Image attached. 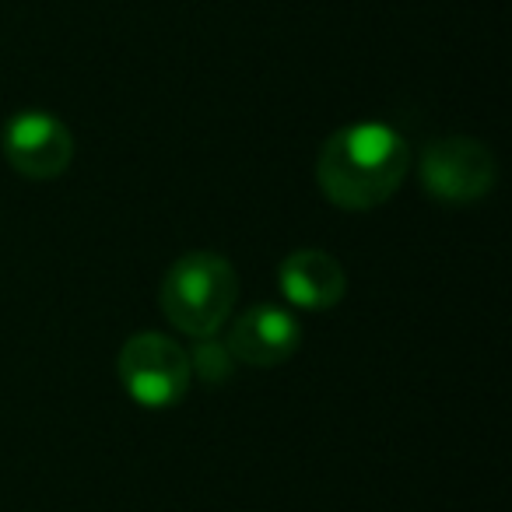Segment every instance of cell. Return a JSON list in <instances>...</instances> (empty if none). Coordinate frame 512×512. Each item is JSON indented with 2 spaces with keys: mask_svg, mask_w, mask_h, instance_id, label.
I'll return each instance as SVG.
<instances>
[{
  "mask_svg": "<svg viewBox=\"0 0 512 512\" xmlns=\"http://www.w3.org/2000/svg\"><path fill=\"white\" fill-rule=\"evenodd\" d=\"M411 151L386 123H355L323 144L316 158V179L330 204L344 211H369L393 197L407 176Z\"/></svg>",
  "mask_w": 512,
  "mask_h": 512,
  "instance_id": "6da1fadb",
  "label": "cell"
},
{
  "mask_svg": "<svg viewBox=\"0 0 512 512\" xmlns=\"http://www.w3.org/2000/svg\"><path fill=\"white\" fill-rule=\"evenodd\" d=\"M235 271L218 253H186L162 281V309L186 337H214L235 306Z\"/></svg>",
  "mask_w": 512,
  "mask_h": 512,
  "instance_id": "7a4b0ae2",
  "label": "cell"
},
{
  "mask_svg": "<svg viewBox=\"0 0 512 512\" xmlns=\"http://www.w3.org/2000/svg\"><path fill=\"white\" fill-rule=\"evenodd\" d=\"M123 390L134 397V404L162 411L186 397L190 390V358L172 337L165 334H137L123 344L116 358Z\"/></svg>",
  "mask_w": 512,
  "mask_h": 512,
  "instance_id": "3957f363",
  "label": "cell"
},
{
  "mask_svg": "<svg viewBox=\"0 0 512 512\" xmlns=\"http://www.w3.org/2000/svg\"><path fill=\"white\" fill-rule=\"evenodd\" d=\"M421 186L442 204H474L498 179L495 155L474 137H439L421 151Z\"/></svg>",
  "mask_w": 512,
  "mask_h": 512,
  "instance_id": "277c9868",
  "label": "cell"
},
{
  "mask_svg": "<svg viewBox=\"0 0 512 512\" xmlns=\"http://www.w3.org/2000/svg\"><path fill=\"white\" fill-rule=\"evenodd\" d=\"M4 155L25 179H57L74 158V137L53 113L22 109L4 123Z\"/></svg>",
  "mask_w": 512,
  "mask_h": 512,
  "instance_id": "5b68a950",
  "label": "cell"
},
{
  "mask_svg": "<svg viewBox=\"0 0 512 512\" xmlns=\"http://www.w3.org/2000/svg\"><path fill=\"white\" fill-rule=\"evenodd\" d=\"M302 327L288 309L281 306H253L232 323L228 334V351L239 358L242 365L253 369H274V365L288 362L299 351Z\"/></svg>",
  "mask_w": 512,
  "mask_h": 512,
  "instance_id": "8992f818",
  "label": "cell"
},
{
  "mask_svg": "<svg viewBox=\"0 0 512 512\" xmlns=\"http://www.w3.org/2000/svg\"><path fill=\"white\" fill-rule=\"evenodd\" d=\"M278 285L285 299L299 309H334L348 292V274L337 264L334 256L323 249H299V253L285 256L278 267Z\"/></svg>",
  "mask_w": 512,
  "mask_h": 512,
  "instance_id": "52a82bcc",
  "label": "cell"
},
{
  "mask_svg": "<svg viewBox=\"0 0 512 512\" xmlns=\"http://www.w3.org/2000/svg\"><path fill=\"white\" fill-rule=\"evenodd\" d=\"M190 358V372H197L204 383H221V379L232 376V351L225 341H214V337H197Z\"/></svg>",
  "mask_w": 512,
  "mask_h": 512,
  "instance_id": "ba28073f",
  "label": "cell"
}]
</instances>
